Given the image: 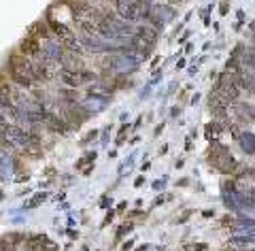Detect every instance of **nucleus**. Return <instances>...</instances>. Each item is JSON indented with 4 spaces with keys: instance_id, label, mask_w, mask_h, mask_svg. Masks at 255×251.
<instances>
[{
    "instance_id": "nucleus-3",
    "label": "nucleus",
    "mask_w": 255,
    "mask_h": 251,
    "mask_svg": "<svg viewBox=\"0 0 255 251\" xmlns=\"http://www.w3.org/2000/svg\"><path fill=\"white\" fill-rule=\"evenodd\" d=\"M21 55L28 60H38L41 58V38H34V36H28L26 40L21 43Z\"/></svg>"
},
{
    "instance_id": "nucleus-1",
    "label": "nucleus",
    "mask_w": 255,
    "mask_h": 251,
    "mask_svg": "<svg viewBox=\"0 0 255 251\" xmlns=\"http://www.w3.org/2000/svg\"><path fill=\"white\" fill-rule=\"evenodd\" d=\"M58 77L64 85L73 87V90H77V87L83 85V83H90V81H98V77L87 68H60Z\"/></svg>"
},
{
    "instance_id": "nucleus-2",
    "label": "nucleus",
    "mask_w": 255,
    "mask_h": 251,
    "mask_svg": "<svg viewBox=\"0 0 255 251\" xmlns=\"http://www.w3.org/2000/svg\"><path fill=\"white\" fill-rule=\"evenodd\" d=\"M217 94H221L230 104L238 100V96H241V87H238V83H236L234 72H226V75L221 77L219 87H217Z\"/></svg>"
},
{
    "instance_id": "nucleus-4",
    "label": "nucleus",
    "mask_w": 255,
    "mask_h": 251,
    "mask_svg": "<svg viewBox=\"0 0 255 251\" xmlns=\"http://www.w3.org/2000/svg\"><path fill=\"white\" fill-rule=\"evenodd\" d=\"M209 104H211V111H213V113H217V115H226V111H228V107H230V102L223 98L221 94H217V92H213V94H211Z\"/></svg>"
},
{
    "instance_id": "nucleus-5",
    "label": "nucleus",
    "mask_w": 255,
    "mask_h": 251,
    "mask_svg": "<svg viewBox=\"0 0 255 251\" xmlns=\"http://www.w3.org/2000/svg\"><path fill=\"white\" fill-rule=\"evenodd\" d=\"M0 251H15V239H0Z\"/></svg>"
},
{
    "instance_id": "nucleus-6",
    "label": "nucleus",
    "mask_w": 255,
    "mask_h": 251,
    "mask_svg": "<svg viewBox=\"0 0 255 251\" xmlns=\"http://www.w3.org/2000/svg\"><path fill=\"white\" fill-rule=\"evenodd\" d=\"M166 2H170V4H181V2H185V0H166Z\"/></svg>"
}]
</instances>
